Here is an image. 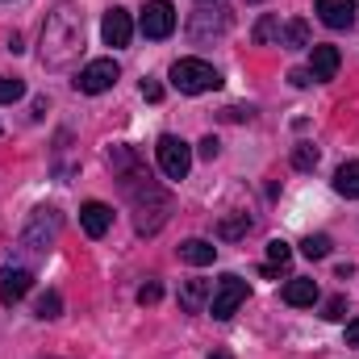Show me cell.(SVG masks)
I'll list each match as a JSON object with an SVG mask.
<instances>
[{
  "label": "cell",
  "instance_id": "obj_1",
  "mask_svg": "<svg viewBox=\"0 0 359 359\" xmlns=\"http://www.w3.org/2000/svg\"><path fill=\"white\" fill-rule=\"evenodd\" d=\"M80 50H84V17L76 4H59L55 13H46L42 25V63L50 72H63Z\"/></svg>",
  "mask_w": 359,
  "mask_h": 359
},
{
  "label": "cell",
  "instance_id": "obj_2",
  "mask_svg": "<svg viewBox=\"0 0 359 359\" xmlns=\"http://www.w3.org/2000/svg\"><path fill=\"white\" fill-rule=\"evenodd\" d=\"M172 84H176L184 96H201V92L222 88V76H217V67L205 63V59H176V63H172Z\"/></svg>",
  "mask_w": 359,
  "mask_h": 359
},
{
  "label": "cell",
  "instance_id": "obj_3",
  "mask_svg": "<svg viewBox=\"0 0 359 359\" xmlns=\"http://www.w3.org/2000/svg\"><path fill=\"white\" fill-rule=\"evenodd\" d=\"M155 159H159V172L168 180H184L188 168H192V151H188V142L176 138V134H163L155 142Z\"/></svg>",
  "mask_w": 359,
  "mask_h": 359
},
{
  "label": "cell",
  "instance_id": "obj_4",
  "mask_svg": "<svg viewBox=\"0 0 359 359\" xmlns=\"http://www.w3.org/2000/svg\"><path fill=\"white\" fill-rule=\"evenodd\" d=\"M243 301H247V280H238V276H222L217 288H213V297H209V313H213L217 322H226V318L238 313Z\"/></svg>",
  "mask_w": 359,
  "mask_h": 359
},
{
  "label": "cell",
  "instance_id": "obj_5",
  "mask_svg": "<svg viewBox=\"0 0 359 359\" xmlns=\"http://www.w3.org/2000/svg\"><path fill=\"white\" fill-rule=\"evenodd\" d=\"M59 226H63V217H59V209H34V217H29V226H25V247L29 251H50V243H55V234H59Z\"/></svg>",
  "mask_w": 359,
  "mask_h": 359
},
{
  "label": "cell",
  "instance_id": "obj_6",
  "mask_svg": "<svg viewBox=\"0 0 359 359\" xmlns=\"http://www.w3.org/2000/svg\"><path fill=\"white\" fill-rule=\"evenodd\" d=\"M117 80H121V67H117L113 59H92L88 67L76 76V88L88 92V96H96V92H109Z\"/></svg>",
  "mask_w": 359,
  "mask_h": 359
},
{
  "label": "cell",
  "instance_id": "obj_7",
  "mask_svg": "<svg viewBox=\"0 0 359 359\" xmlns=\"http://www.w3.org/2000/svg\"><path fill=\"white\" fill-rule=\"evenodd\" d=\"M172 29H176V8H172V0H147V8H142V34L155 38V42H163Z\"/></svg>",
  "mask_w": 359,
  "mask_h": 359
},
{
  "label": "cell",
  "instance_id": "obj_8",
  "mask_svg": "<svg viewBox=\"0 0 359 359\" xmlns=\"http://www.w3.org/2000/svg\"><path fill=\"white\" fill-rule=\"evenodd\" d=\"M100 38H104V46H130V38H134V21H130V13L126 8H109L104 13V21H100Z\"/></svg>",
  "mask_w": 359,
  "mask_h": 359
},
{
  "label": "cell",
  "instance_id": "obj_9",
  "mask_svg": "<svg viewBox=\"0 0 359 359\" xmlns=\"http://www.w3.org/2000/svg\"><path fill=\"white\" fill-rule=\"evenodd\" d=\"M230 29V8H209V13H196L188 21V34L192 42H205V38H222Z\"/></svg>",
  "mask_w": 359,
  "mask_h": 359
},
{
  "label": "cell",
  "instance_id": "obj_10",
  "mask_svg": "<svg viewBox=\"0 0 359 359\" xmlns=\"http://www.w3.org/2000/svg\"><path fill=\"white\" fill-rule=\"evenodd\" d=\"M29 288H34V271L29 268H13V264H8V268L0 271V305L13 309Z\"/></svg>",
  "mask_w": 359,
  "mask_h": 359
},
{
  "label": "cell",
  "instance_id": "obj_11",
  "mask_svg": "<svg viewBox=\"0 0 359 359\" xmlns=\"http://www.w3.org/2000/svg\"><path fill=\"white\" fill-rule=\"evenodd\" d=\"M313 13H318L322 25H330V29H351L359 8H355V0H318Z\"/></svg>",
  "mask_w": 359,
  "mask_h": 359
},
{
  "label": "cell",
  "instance_id": "obj_12",
  "mask_svg": "<svg viewBox=\"0 0 359 359\" xmlns=\"http://www.w3.org/2000/svg\"><path fill=\"white\" fill-rule=\"evenodd\" d=\"M339 63H343L339 46H309V76H313V84L334 80L339 76Z\"/></svg>",
  "mask_w": 359,
  "mask_h": 359
},
{
  "label": "cell",
  "instance_id": "obj_13",
  "mask_svg": "<svg viewBox=\"0 0 359 359\" xmlns=\"http://www.w3.org/2000/svg\"><path fill=\"white\" fill-rule=\"evenodd\" d=\"M80 226H84L88 238H104L109 226H113V209H109L104 201H84V205H80Z\"/></svg>",
  "mask_w": 359,
  "mask_h": 359
},
{
  "label": "cell",
  "instance_id": "obj_14",
  "mask_svg": "<svg viewBox=\"0 0 359 359\" xmlns=\"http://www.w3.org/2000/svg\"><path fill=\"white\" fill-rule=\"evenodd\" d=\"M284 305H292V309H305V305H313L318 301V280H305V276H297V280H288L284 284Z\"/></svg>",
  "mask_w": 359,
  "mask_h": 359
},
{
  "label": "cell",
  "instance_id": "obj_15",
  "mask_svg": "<svg viewBox=\"0 0 359 359\" xmlns=\"http://www.w3.org/2000/svg\"><path fill=\"white\" fill-rule=\"evenodd\" d=\"M209 292H213V284H209V280H184V284H180V309L201 313V309H205V301H209Z\"/></svg>",
  "mask_w": 359,
  "mask_h": 359
},
{
  "label": "cell",
  "instance_id": "obj_16",
  "mask_svg": "<svg viewBox=\"0 0 359 359\" xmlns=\"http://www.w3.org/2000/svg\"><path fill=\"white\" fill-rule=\"evenodd\" d=\"M180 259H184V264H192V268H205V264H213V259H217V247H213V243H205V238H188V243H180Z\"/></svg>",
  "mask_w": 359,
  "mask_h": 359
},
{
  "label": "cell",
  "instance_id": "obj_17",
  "mask_svg": "<svg viewBox=\"0 0 359 359\" xmlns=\"http://www.w3.org/2000/svg\"><path fill=\"white\" fill-rule=\"evenodd\" d=\"M334 188H339L347 201H359V159L343 163V168L334 172Z\"/></svg>",
  "mask_w": 359,
  "mask_h": 359
},
{
  "label": "cell",
  "instance_id": "obj_18",
  "mask_svg": "<svg viewBox=\"0 0 359 359\" xmlns=\"http://www.w3.org/2000/svg\"><path fill=\"white\" fill-rule=\"evenodd\" d=\"M247 230H251V217H247V213H234V217H222V222H217V238H222V243H234V238H243Z\"/></svg>",
  "mask_w": 359,
  "mask_h": 359
},
{
  "label": "cell",
  "instance_id": "obj_19",
  "mask_svg": "<svg viewBox=\"0 0 359 359\" xmlns=\"http://www.w3.org/2000/svg\"><path fill=\"white\" fill-rule=\"evenodd\" d=\"M280 38H284V46H288V50H305V46H309V25H305L301 17H292V21L284 25V34H280Z\"/></svg>",
  "mask_w": 359,
  "mask_h": 359
},
{
  "label": "cell",
  "instance_id": "obj_20",
  "mask_svg": "<svg viewBox=\"0 0 359 359\" xmlns=\"http://www.w3.org/2000/svg\"><path fill=\"white\" fill-rule=\"evenodd\" d=\"M59 313H63V297H59V292H42V297L34 301V318L50 322V318H59Z\"/></svg>",
  "mask_w": 359,
  "mask_h": 359
},
{
  "label": "cell",
  "instance_id": "obj_21",
  "mask_svg": "<svg viewBox=\"0 0 359 359\" xmlns=\"http://www.w3.org/2000/svg\"><path fill=\"white\" fill-rule=\"evenodd\" d=\"M251 38H255V42H259V46H271V42H280V21H276V17H259V21H255V34H251Z\"/></svg>",
  "mask_w": 359,
  "mask_h": 359
},
{
  "label": "cell",
  "instance_id": "obj_22",
  "mask_svg": "<svg viewBox=\"0 0 359 359\" xmlns=\"http://www.w3.org/2000/svg\"><path fill=\"white\" fill-rule=\"evenodd\" d=\"M292 168H297V172H313V168H318V147H313V142H301V147L292 151Z\"/></svg>",
  "mask_w": 359,
  "mask_h": 359
},
{
  "label": "cell",
  "instance_id": "obj_23",
  "mask_svg": "<svg viewBox=\"0 0 359 359\" xmlns=\"http://www.w3.org/2000/svg\"><path fill=\"white\" fill-rule=\"evenodd\" d=\"M288 259H292V247H288L284 238H271L268 243V264L271 268H288Z\"/></svg>",
  "mask_w": 359,
  "mask_h": 359
},
{
  "label": "cell",
  "instance_id": "obj_24",
  "mask_svg": "<svg viewBox=\"0 0 359 359\" xmlns=\"http://www.w3.org/2000/svg\"><path fill=\"white\" fill-rule=\"evenodd\" d=\"M301 251H305L309 259H326V255H330V238H326V234H309V238L301 243Z\"/></svg>",
  "mask_w": 359,
  "mask_h": 359
},
{
  "label": "cell",
  "instance_id": "obj_25",
  "mask_svg": "<svg viewBox=\"0 0 359 359\" xmlns=\"http://www.w3.org/2000/svg\"><path fill=\"white\" fill-rule=\"evenodd\" d=\"M21 96H25V84H21V80L0 76V104H13V100H21Z\"/></svg>",
  "mask_w": 359,
  "mask_h": 359
},
{
  "label": "cell",
  "instance_id": "obj_26",
  "mask_svg": "<svg viewBox=\"0 0 359 359\" xmlns=\"http://www.w3.org/2000/svg\"><path fill=\"white\" fill-rule=\"evenodd\" d=\"M159 301H163V284L159 280H147L138 288V305H159Z\"/></svg>",
  "mask_w": 359,
  "mask_h": 359
},
{
  "label": "cell",
  "instance_id": "obj_27",
  "mask_svg": "<svg viewBox=\"0 0 359 359\" xmlns=\"http://www.w3.org/2000/svg\"><path fill=\"white\" fill-rule=\"evenodd\" d=\"M322 318H330V322H339V318H347V297H330V301L322 305Z\"/></svg>",
  "mask_w": 359,
  "mask_h": 359
},
{
  "label": "cell",
  "instance_id": "obj_28",
  "mask_svg": "<svg viewBox=\"0 0 359 359\" xmlns=\"http://www.w3.org/2000/svg\"><path fill=\"white\" fill-rule=\"evenodd\" d=\"M142 100L159 104V100H163V84H159V80H142Z\"/></svg>",
  "mask_w": 359,
  "mask_h": 359
},
{
  "label": "cell",
  "instance_id": "obj_29",
  "mask_svg": "<svg viewBox=\"0 0 359 359\" xmlns=\"http://www.w3.org/2000/svg\"><path fill=\"white\" fill-rule=\"evenodd\" d=\"M196 151H201V159H217V151H222V142H217V138L209 134V138H201V142H196Z\"/></svg>",
  "mask_w": 359,
  "mask_h": 359
},
{
  "label": "cell",
  "instance_id": "obj_30",
  "mask_svg": "<svg viewBox=\"0 0 359 359\" xmlns=\"http://www.w3.org/2000/svg\"><path fill=\"white\" fill-rule=\"evenodd\" d=\"M288 80H292L297 88H309V84H313V76H309L305 67H297V72H288Z\"/></svg>",
  "mask_w": 359,
  "mask_h": 359
},
{
  "label": "cell",
  "instance_id": "obj_31",
  "mask_svg": "<svg viewBox=\"0 0 359 359\" xmlns=\"http://www.w3.org/2000/svg\"><path fill=\"white\" fill-rule=\"evenodd\" d=\"M226 121H251V109H226Z\"/></svg>",
  "mask_w": 359,
  "mask_h": 359
},
{
  "label": "cell",
  "instance_id": "obj_32",
  "mask_svg": "<svg viewBox=\"0 0 359 359\" xmlns=\"http://www.w3.org/2000/svg\"><path fill=\"white\" fill-rule=\"evenodd\" d=\"M347 347H359V318L347 326Z\"/></svg>",
  "mask_w": 359,
  "mask_h": 359
},
{
  "label": "cell",
  "instance_id": "obj_33",
  "mask_svg": "<svg viewBox=\"0 0 359 359\" xmlns=\"http://www.w3.org/2000/svg\"><path fill=\"white\" fill-rule=\"evenodd\" d=\"M209 359H234V355H230V351H213Z\"/></svg>",
  "mask_w": 359,
  "mask_h": 359
},
{
  "label": "cell",
  "instance_id": "obj_34",
  "mask_svg": "<svg viewBox=\"0 0 359 359\" xmlns=\"http://www.w3.org/2000/svg\"><path fill=\"white\" fill-rule=\"evenodd\" d=\"M251 4H259V0H251Z\"/></svg>",
  "mask_w": 359,
  "mask_h": 359
},
{
  "label": "cell",
  "instance_id": "obj_35",
  "mask_svg": "<svg viewBox=\"0 0 359 359\" xmlns=\"http://www.w3.org/2000/svg\"><path fill=\"white\" fill-rule=\"evenodd\" d=\"M205 4H209V0H205Z\"/></svg>",
  "mask_w": 359,
  "mask_h": 359
}]
</instances>
